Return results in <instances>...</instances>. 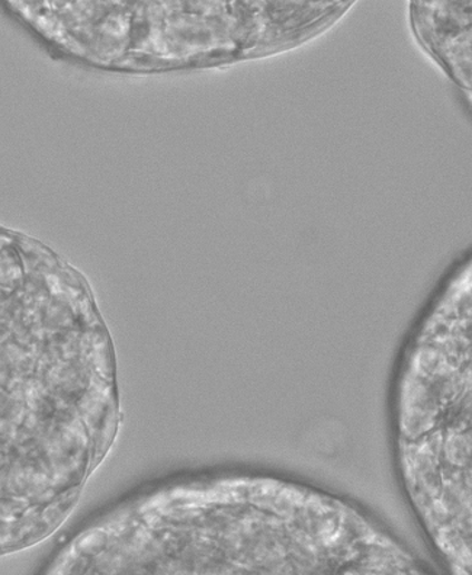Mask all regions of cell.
Wrapping results in <instances>:
<instances>
[{"mask_svg":"<svg viewBox=\"0 0 472 575\" xmlns=\"http://www.w3.org/2000/svg\"><path fill=\"white\" fill-rule=\"evenodd\" d=\"M0 288V530L73 495L101 440L111 352L83 315L42 313Z\"/></svg>","mask_w":472,"mask_h":575,"instance_id":"cell-1","label":"cell"},{"mask_svg":"<svg viewBox=\"0 0 472 575\" xmlns=\"http://www.w3.org/2000/svg\"><path fill=\"white\" fill-rule=\"evenodd\" d=\"M395 476L417 524L455 575H470L472 328L470 273L451 280L404 340L390 390Z\"/></svg>","mask_w":472,"mask_h":575,"instance_id":"cell-2","label":"cell"},{"mask_svg":"<svg viewBox=\"0 0 472 575\" xmlns=\"http://www.w3.org/2000/svg\"><path fill=\"white\" fill-rule=\"evenodd\" d=\"M439 11L442 12L441 19L429 22L431 30H421L427 45L432 50L442 57L443 64H450V55L455 52L460 55L462 51V31H464V19H462V11L464 4L454 3L452 8V17H450L451 3H439Z\"/></svg>","mask_w":472,"mask_h":575,"instance_id":"cell-3","label":"cell"}]
</instances>
